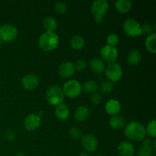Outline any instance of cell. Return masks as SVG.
<instances>
[{"label":"cell","mask_w":156,"mask_h":156,"mask_svg":"<svg viewBox=\"0 0 156 156\" xmlns=\"http://www.w3.org/2000/svg\"><path fill=\"white\" fill-rule=\"evenodd\" d=\"M125 136L133 141H143L146 137V126L138 121H131L126 125Z\"/></svg>","instance_id":"1"},{"label":"cell","mask_w":156,"mask_h":156,"mask_svg":"<svg viewBox=\"0 0 156 156\" xmlns=\"http://www.w3.org/2000/svg\"><path fill=\"white\" fill-rule=\"evenodd\" d=\"M59 37L55 32H44L40 36L38 44L44 51H51L59 46Z\"/></svg>","instance_id":"2"},{"label":"cell","mask_w":156,"mask_h":156,"mask_svg":"<svg viewBox=\"0 0 156 156\" xmlns=\"http://www.w3.org/2000/svg\"><path fill=\"white\" fill-rule=\"evenodd\" d=\"M62 90L65 96L70 98H76L82 93V85L76 79H71L63 84Z\"/></svg>","instance_id":"3"},{"label":"cell","mask_w":156,"mask_h":156,"mask_svg":"<svg viewBox=\"0 0 156 156\" xmlns=\"http://www.w3.org/2000/svg\"><path fill=\"white\" fill-rule=\"evenodd\" d=\"M109 9V2L107 0H95L91 5V12L97 23L103 21L104 16Z\"/></svg>","instance_id":"4"},{"label":"cell","mask_w":156,"mask_h":156,"mask_svg":"<svg viewBox=\"0 0 156 156\" xmlns=\"http://www.w3.org/2000/svg\"><path fill=\"white\" fill-rule=\"evenodd\" d=\"M64 95L62 88L57 85H53L47 89L46 92V98L50 105L57 106L63 102Z\"/></svg>","instance_id":"5"},{"label":"cell","mask_w":156,"mask_h":156,"mask_svg":"<svg viewBox=\"0 0 156 156\" xmlns=\"http://www.w3.org/2000/svg\"><path fill=\"white\" fill-rule=\"evenodd\" d=\"M123 29L126 35L132 37L143 35L141 30V24L133 18H128L123 22Z\"/></svg>","instance_id":"6"},{"label":"cell","mask_w":156,"mask_h":156,"mask_svg":"<svg viewBox=\"0 0 156 156\" xmlns=\"http://www.w3.org/2000/svg\"><path fill=\"white\" fill-rule=\"evenodd\" d=\"M105 74L108 81L112 83L117 82L123 76V69L121 66L117 62H111L105 66Z\"/></svg>","instance_id":"7"},{"label":"cell","mask_w":156,"mask_h":156,"mask_svg":"<svg viewBox=\"0 0 156 156\" xmlns=\"http://www.w3.org/2000/svg\"><path fill=\"white\" fill-rule=\"evenodd\" d=\"M18 36V29L11 24H5L0 27V38L3 42H11Z\"/></svg>","instance_id":"8"},{"label":"cell","mask_w":156,"mask_h":156,"mask_svg":"<svg viewBox=\"0 0 156 156\" xmlns=\"http://www.w3.org/2000/svg\"><path fill=\"white\" fill-rule=\"evenodd\" d=\"M81 145L86 152H94L97 150L98 143V140L92 134H85L81 139Z\"/></svg>","instance_id":"9"},{"label":"cell","mask_w":156,"mask_h":156,"mask_svg":"<svg viewBox=\"0 0 156 156\" xmlns=\"http://www.w3.org/2000/svg\"><path fill=\"white\" fill-rule=\"evenodd\" d=\"M100 54L102 60L104 59L109 63H111V62H115V61L117 60L118 57V50L116 47H112L107 44L102 47Z\"/></svg>","instance_id":"10"},{"label":"cell","mask_w":156,"mask_h":156,"mask_svg":"<svg viewBox=\"0 0 156 156\" xmlns=\"http://www.w3.org/2000/svg\"><path fill=\"white\" fill-rule=\"evenodd\" d=\"M39 78L37 75L33 74V73H30L21 79V85L23 88L26 90H33L36 88L39 85Z\"/></svg>","instance_id":"11"},{"label":"cell","mask_w":156,"mask_h":156,"mask_svg":"<svg viewBox=\"0 0 156 156\" xmlns=\"http://www.w3.org/2000/svg\"><path fill=\"white\" fill-rule=\"evenodd\" d=\"M41 124V118L35 114H30L24 119V125L26 129L30 131L36 130Z\"/></svg>","instance_id":"12"},{"label":"cell","mask_w":156,"mask_h":156,"mask_svg":"<svg viewBox=\"0 0 156 156\" xmlns=\"http://www.w3.org/2000/svg\"><path fill=\"white\" fill-rule=\"evenodd\" d=\"M117 152L120 156H133L136 151L130 142L123 141L117 146Z\"/></svg>","instance_id":"13"},{"label":"cell","mask_w":156,"mask_h":156,"mask_svg":"<svg viewBox=\"0 0 156 156\" xmlns=\"http://www.w3.org/2000/svg\"><path fill=\"white\" fill-rule=\"evenodd\" d=\"M75 72L74 63L69 61L62 62L58 69V73L62 78H70L74 75Z\"/></svg>","instance_id":"14"},{"label":"cell","mask_w":156,"mask_h":156,"mask_svg":"<svg viewBox=\"0 0 156 156\" xmlns=\"http://www.w3.org/2000/svg\"><path fill=\"white\" fill-rule=\"evenodd\" d=\"M105 110L108 114L111 116L117 115L121 111V105L118 100L116 99H111L108 101L105 104Z\"/></svg>","instance_id":"15"},{"label":"cell","mask_w":156,"mask_h":156,"mask_svg":"<svg viewBox=\"0 0 156 156\" xmlns=\"http://www.w3.org/2000/svg\"><path fill=\"white\" fill-rule=\"evenodd\" d=\"M89 67L93 73L96 74H101L105 72V65L104 61L101 58L94 57L90 60Z\"/></svg>","instance_id":"16"},{"label":"cell","mask_w":156,"mask_h":156,"mask_svg":"<svg viewBox=\"0 0 156 156\" xmlns=\"http://www.w3.org/2000/svg\"><path fill=\"white\" fill-rule=\"evenodd\" d=\"M89 116V108L85 105L78 107L74 113L75 120L79 122H83L88 119Z\"/></svg>","instance_id":"17"},{"label":"cell","mask_w":156,"mask_h":156,"mask_svg":"<svg viewBox=\"0 0 156 156\" xmlns=\"http://www.w3.org/2000/svg\"><path fill=\"white\" fill-rule=\"evenodd\" d=\"M127 62L130 66H136L141 62L142 53L137 49H132L127 54Z\"/></svg>","instance_id":"18"},{"label":"cell","mask_w":156,"mask_h":156,"mask_svg":"<svg viewBox=\"0 0 156 156\" xmlns=\"http://www.w3.org/2000/svg\"><path fill=\"white\" fill-rule=\"evenodd\" d=\"M109 125L112 129H120L126 126V120L120 114L111 116L109 120Z\"/></svg>","instance_id":"19"},{"label":"cell","mask_w":156,"mask_h":156,"mask_svg":"<svg viewBox=\"0 0 156 156\" xmlns=\"http://www.w3.org/2000/svg\"><path fill=\"white\" fill-rule=\"evenodd\" d=\"M56 117L61 120H66L69 117V109L66 104H60L57 105L55 110Z\"/></svg>","instance_id":"20"},{"label":"cell","mask_w":156,"mask_h":156,"mask_svg":"<svg viewBox=\"0 0 156 156\" xmlns=\"http://www.w3.org/2000/svg\"><path fill=\"white\" fill-rule=\"evenodd\" d=\"M115 8L120 13H126L132 8V2L130 0H117Z\"/></svg>","instance_id":"21"},{"label":"cell","mask_w":156,"mask_h":156,"mask_svg":"<svg viewBox=\"0 0 156 156\" xmlns=\"http://www.w3.org/2000/svg\"><path fill=\"white\" fill-rule=\"evenodd\" d=\"M43 26L45 28L46 31L54 32L57 27V21L53 17L47 16L43 21Z\"/></svg>","instance_id":"22"},{"label":"cell","mask_w":156,"mask_h":156,"mask_svg":"<svg viewBox=\"0 0 156 156\" xmlns=\"http://www.w3.org/2000/svg\"><path fill=\"white\" fill-rule=\"evenodd\" d=\"M146 48L149 52L152 53H156V34L152 33L151 34L148 35L145 42Z\"/></svg>","instance_id":"23"},{"label":"cell","mask_w":156,"mask_h":156,"mask_svg":"<svg viewBox=\"0 0 156 156\" xmlns=\"http://www.w3.org/2000/svg\"><path fill=\"white\" fill-rule=\"evenodd\" d=\"M85 41L81 35H75L70 41V45L74 50H81L85 46Z\"/></svg>","instance_id":"24"},{"label":"cell","mask_w":156,"mask_h":156,"mask_svg":"<svg viewBox=\"0 0 156 156\" xmlns=\"http://www.w3.org/2000/svg\"><path fill=\"white\" fill-rule=\"evenodd\" d=\"M82 89L87 93H95L98 89V85L94 80H88L82 85Z\"/></svg>","instance_id":"25"},{"label":"cell","mask_w":156,"mask_h":156,"mask_svg":"<svg viewBox=\"0 0 156 156\" xmlns=\"http://www.w3.org/2000/svg\"><path fill=\"white\" fill-rule=\"evenodd\" d=\"M154 154V149L151 146L142 145L137 151L138 156H152Z\"/></svg>","instance_id":"26"},{"label":"cell","mask_w":156,"mask_h":156,"mask_svg":"<svg viewBox=\"0 0 156 156\" xmlns=\"http://www.w3.org/2000/svg\"><path fill=\"white\" fill-rule=\"evenodd\" d=\"M146 134L152 138L156 137V121L155 120H152L148 123L147 126H146Z\"/></svg>","instance_id":"27"},{"label":"cell","mask_w":156,"mask_h":156,"mask_svg":"<svg viewBox=\"0 0 156 156\" xmlns=\"http://www.w3.org/2000/svg\"><path fill=\"white\" fill-rule=\"evenodd\" d=\"M100 89L101 92L105 94H110L114 89V84L110 81H104L100 85Z\"/></svg>","instance_id":"28"},{"label":"cell","mask_w":156,"mask_h":156,"mask_svg":"<svg viewBox=\"0 0 156 156\" xmlns=\"http://www.w3.org/2000/svg\"><path fill=\"white\" fill-rule=\"evenodd\" d=\"M54 9L56 12H57L58 14L63 15L66 13L68 8H67V5L63 2H57L54 5Z\"/></svg>","instance_id":"29"},{"label":"cell","mask_w":156,"mask_h":156,"mask_svg":"<svg viewBox=\"0 0 156 156\" xmlns=\"http://www.w3.org/2000/svg\"><path fill=\"white\" fill-rule=\"evenodd\" d=\"M69 135L71 138L74 139V140H78V139H80L82 136V131L76 126H73V127L70 128V129L69 130Z\"/></svg>","instance_id":"30"},{"label":"cell","mask_w":156,"mask_h":156,"mask_svg":"<svg viewBox=\"0 0 156 156\" xmlns=\"http://www.w3.org/2000/svg\"><path fill=\"white\" fill-rule=\"evenodd\" d=\"M106 41L107 43H108V45L115 47V46L119 43V37L118 35L116 34H110L108 35V37H107Z\"/></svg>","instance_id":"31"},{"label":"cell","mask_w":156,"mask_h":156,"mask_svg":"<svg viewBox=\"0 0 156 156\" xmlns=\"http://www.w3.org/2000/svg\"><path fill=\"white\" fill-rule=\"evenodd\" d=\"M74 67L76 70H78V71H83V70H85L86 69L87 63L85 62V60H84V59H79L74 63Z\"/></svg>","instance_id":"32"},{"label":"cell","mask_w":156,"mask_h":156,"mask_svg":"<svg viewBox=\"0 0 156 156\" xmlns=\"http://www.w3.org/2000/svg\"><path fill=\"white\" fill-rule=\"evenodd\" d=\"M141 30L142 33L146 34H151L152 33H153L154 28L152 27V24H150L149 23H144L141 25Z\"/></svg>","instance_id":"33"},{"label":"cell","mask_w":156,"mask_h":156,"mask_svg":"<svg viewBox=\"0 0 156 156\" xmlns=\"http://www.w3.org/2000/svg\"><path fill=\"white\" fill-rule=\"evenodd\" d=\"M102 100V97L100 94L98 93L95 92V93H93L91 95V101L92 102L94 105H99L101 103Z\"/></svg>","instance_id":"34"},{"label":"cell","mask_w":156,"mask_h":156,"mask_svg":"<svg viewBox=\"0 0 156 156\" xmlns=\"http://www.w3.org/2000/svg\"><path fill=\"white\" fill-rule=\"evenodd\" d=\"M5 136L8 141H14L15 139V134L12 129H7L5 133Z\"/></svg>","instance_id":"35"},{"label":"cell","mask_w":156,"mask_h":156,"mask_svg":"<svg viewBox=\"0 0 156 156\" xmlns=\"http://www.w3.org/2000/svg\"><path fill=\"white\" fill-rule=\"evenodd\" d=\"M152 143H153V142H152V140H151L150 139H147L146 137L143 140V145L152 146Z\"/></svg>","instance_id":"36"},{"label":"cell","mask_w":156,"mask_h":156,"mask_svg":"<svg viewBox=\"0 0 156 156\" xmlns=\"http://www.w3.org/2000/svg\"><path fill=\"white\" fill-rule=\"evenodd\" d=\"M79 156H90V155L88 152H86L84 151V152H82L80 154H79Z\"/></svg>","instance_id":"37"},{"label":"cell","mask_w":156,"mask_h":156,"mask_svg":"<svg viewBox=\"0 0 156 156\" xmlns=\"http://www.w3.org/2000/svg\"><path fill=\"white\" fill-rule=\"evenodd\" d=\"M15 156H25V155H24V154L22 153V152H19V153L16 154Z\"/></svg>","instance_id":"38"},{"label":"cell","mask_w":156,"mask_h":156,"mask_svg":"<svg viewBox=\"0 0 156 156\" xmlns=\"http://www.w3.org/2000/svg\"><path fill=\"white\" fill-rule=\"evenodd\" d=\"M2 43H3V41H2V39H1V38H0V46L2 45Z\"/></svg>","instance_id":"39"},{"label":"cell","mask_w":156,"mask_h":156,"mask_svg":"<svg viewBox=\"0 0 156 156\" xmlns=\"http://www.w3.org/2000/svg\"><path fill=\"white\" fill-rule=\"evenodd\" d=\"M95 156H104V155H95Z\"/></svg>","instance_id":"40"},{"label":"cell","mask_w":156,"mask_h":156,"mask_svg":"<svg viewBox=\"0 0 156 156\" xmlns=\"http://www.w3.org/2000/svg\"><path fill=\"white\" fill-rule=\"evenodd\" d=\"M152 156H153V155H152Z\"/></svg>","instance_id":"41"}]
</instances>
